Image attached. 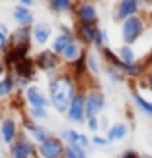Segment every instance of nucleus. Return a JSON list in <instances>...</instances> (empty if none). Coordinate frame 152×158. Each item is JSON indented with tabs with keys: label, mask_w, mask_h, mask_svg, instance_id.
<instances>
[{
	"label": "nucleus",
	"mask_w": 152,
	"mask_h": 158,
	"mask_svg": "<svg viewBox=\"0 0 152 158\" xmlns=\"http://www.w3.org/2000/svg\"><path fill=\"white\" fill-rule=\"evenodd\" d=\"M79 91V85L73 79L68 69H62L54 77L48 79V98H50V106L56 110L58 114L66 116L68 108L71 104L73 97Z\"/></svg>",
	"instance_id": "nucleus-1"
},
{
	"label": "nucleus",
	"mask_w": 152,
	"mask_h": 158,
	"mask_svg": "<svg viewBox=\"0 0 152 158\" xmlns=\"http://www.w3.org/2000/svg\"><path fill=\"white\" fill-rule=\"evenodd\" d=\"M85 118H100L106 108V94H104L100 83L92 79V83H87L85 87Z\"/></svg>",
	"instance_id": "nucleus-2"
},
{
	"label": "nucleus",
	"mask_w": 152,
	"mask_h": 158,
	"mask_svg": "<svg viewBox=\"0 0 152 158\" xmlns=\"http://www.w3.org/2000/svg\"><path fill=\"white\" fill-rule=\"evenodd\" d=\"M146 33V18L142 14H137L133 18L125 19L119 25V37H121V44L133 46L135 43H139Z\"/></svg>",
	"instance_id": "nucleus-3"
},
{
	"label": "nucleus",
	"mask_w": 152,
	"mask_h": 158,
	"mask_svg": "<svg viewBox=\"0 0 152 158\" xmlns=\"http://www.w3.org/2000/svg\"><path fill=\"white\" fill-rule=\"evenodd\" d=\"M35 68H37V72H43V73H48L50 77H54L58 72H62V58L60 56H56V54L50 50V48H43V50H39L35 54ZM48 77V79H50Z\"/></svg>",
	"instance_id": "nucleus-4"
},
{
	"label": "nucleus",
	"mask_w": 152,
	"mask_h": 158,
	"mask_svg": "<svg viewBox=\"0 0 152 158\" xmlns=\"http://www.w3.org/2000/svg\"><path fill=\"white\" fill-rule=\"evenodd\" d=\"M75 23H87V25H98V8L94 2H75L73 15Z\"/></svg>",
	"instance_id": "nucleus-5"
},
{
	"label": "nucleus",
	"mask_w": 152,
	"mask_h": 158,
	"mask_svg": "<svg viewBox=\"0 0 152 158\" xmlns=\"http://www.w3.org/2000/svg\"><path fill=\"white\" fill-rule=\"evenodd\" d=\"M10 158H39L37 145L21 131L19 137L10 145Z\"/></svg>",
	"instance_id": "nucleus-6"
},
{
	"label": "nucleus",
	"mask_w": 152,
	"mask_h": 158,
	"mask_svg": "<svg viewBox=\"0 0 152 158\" xmlns=\"http://www.w3.org/2000/svg\"><path fill=\"white\" fill-rule=\"evenodd\" d=\"M21 129H23V133L33 141V143L39 147V145H43L46 139H50L52 137V133H50V129L46 127V125H43V123H37V122H33V120H29L27 116H23V122H21Z\"/></svg>",
	"instance_id": "nucleus-7"
},
{
	"label": "nucleus",
	"mask_w": 152,
	"mask_h": 158,
	"mask_svg": "<svg viewBox=\"0 0 152 158\" xmlns=\"http://www.w3.org/2000/svg\"><path fill=\"white\" fill-rule=\"evenodd\" d=\"M66 120L73 125H85L87 118H85V91L83 89H79L73 100H71V104L66 112Z\"/></svg>",
	"instance_id": "nucleus-8"
},
{
	"label": "nucleus",
	"mask_w": 152,
	"mask_h": 158,
	"mask_svg": "<svg viewBox=\"0 0 152 158\" xmlns=\"http://www.w3.org/2000/svg\"><path fill=\"white\" fill-rule=\"evenodd\" d=\"M141 14V2L139 0H119L114 6V12H112V19L116 23H123L125 19L133 18V15Z\"/></svg>",
	"instance_id": "nucleus-9"
},
{
	"label": "nucleus",
	"mask_w": 152,
	"mask_h": 158,
	"mask_svg": "<svg viewBox=\"0 0 152 158\" xmlns=\"http://www.w3.org/2000/svg\"><path fill=\"white\" fill-rule=\"evenodd\" d=\"M64 151H66V145L58 135H52L43 145L37 147L39 158H64Z\"/></svg>",
	"instance_id": "nucleus-10"
},
{
	"label": "nucleus",
	"mask_w": 152,
	"mask_h": 158,
	"mask_svg": "<svg viewBox=\"0 0 152 158\" xmlns=\"http://www.w3.org/2000/svg\"><path fill=\"white\" fill-rule=\"evenodd\" d=\"M19 125L15 122V118L12 116H2V120H0V141H2L4 145L10 147L15 139L19 137Z\"/></svg>",
	"instance_id": "nucleus-11"
},
{
	"label": "nucleus",
	"mask_w": 152,
	"mask_h": 158,
	"mask_svg": "<svg viewBox=\"0 0 152 158\" xmlns=\"http://www.w3.org/2000/svg\"><path fill=\"white\" fill-rule=\"evenodd\" d=\"M97 31H98V25H87V23H75V25H73L75 41H77V43H81L87 50H89V46L94 44V39H97Z\"/></svg>",
	"instance_id": "nucleus-12"
},
{
	"label": "nucleus",
	"mask_w": 152,
	"mask_h": 158,
	"mask_svg": "<svg viewBox=\"0 0 152 158\" xmlns=\"http://www.w3.org/2000/svg\"><path fill=\"white\" fill-rule=\"evenodd\" d=\"M23 98H25L27 106H41V108H50V98L41 87L31 85L29 89L23 93Z\"/></svg>",
	"instance_id": "nucleus-13"
},
{
	"label": "nucleus",
	"mask_w": 152,
	"mask_h": 158,
	"mask_svg": "<svg viewBox=\"0 0 152 158\" xmlns=\"http://www.w3.org/2000/svg\"><path fill=\"white\" fill-rule=\"evenodd\" d=\"M31 31H33V43L37 46H46L54 35L52 25L46 21H35V25L31 27Z\"/></svg>",
	"instance_id": "nucleus-14"
},
{
	"label": "nucleus",
	"mask_w": 152,
	"mask_h": 158,
	"mask_svg": "<svg viewBox=\"0 0 152 158\" xmlns=\"http://www.w3.org/2000/svg\"><path fill=\"white\" fill-rule=\"evenodd\" d=\"M19 46H33L31 27H18L10 33V48H19Z\"/></svg>",
	"instance_id": "nucleus-15"
},
{
	"label": "nucleus",
	"mask_w": 152,
	"mask_h": 158,
	"mask_svg": "<svg viewBox=\"0 0 152 158\" xmlns=\"http://www.w3.org/2000/svg\"><path fill=\"white\" fill-rule=\"evenodd\" d=\"M85 46L81 44V43H77V41H73V43H69V46H68V48L66 50H64V54H62V64L64 66H71V64H73V62H77L79 58H81L83 56V54H85Z\"/></svg>",
	"instance_id": "nucleus-16"
},
{
	"label": "nucleus",
	"mask_w": 152,
	"mask_h": 158,
	"mask_svg": "<svg viewBox=\"0 0 152 158\" xmlns=\"http://www.w3.org/2000/svg\"><path fill=\"white\" fill-rule=\"evenodd\" d=\"M12 18L14 21L18 23V27H33L35 25V15L31 10H27V8H23V6H14V10H12Z\"/></svg>",
	"instance_id": "nucleus-17"
},
{
	"label": "nucleus",
	"mask_w": 152,
	"mask_h": 158,
	"mask_svg": "<svg viewBox=\"0 0 152 158\" xmlns=\"http://www.w3.org/2000/svg\"><path fill=\"white\" fill-rule=\"evenodd\" d=\"M14 73L18 75V77H25V79H29L31 83L37 79V68H35V62H33V58H25V60H21V62H18V66L14 68Z\"/></svg>",
	"instance_id": "nucleus-18"
},
{
	"label": "nucleus",
	"mask_w": 152,
	"mask_h": 158,
	"mask_svg": "<svg viewBox=\"0 0 152 158\" xmlns=\"http://www.w3.org/2000/svg\"><path fill=\"white\" fill-rule=\"evenodd\" d=\"M15 93H18V89H15V73L14 69H8L6 75L0 79V100L12 98Z\"/></svg>",
	"instance_id": "nucleus-19"
},
{
	"label": "nucleus",
	"mask_w": 152,
	"mask_h": 158,
	"mask_svg": "<svg viewBox=\"0 0 152 158\" xmlns=\"http://www.w3.org/2000/svg\"><path fill=\"white\" fill-rule=\"evenodd\" d=\"M127 135H129V125H127V122H116L112 123L110 131L106 133V139L112 143H117V141H123Z\"/></svg>",
	"instance_id": "nucleus-20"
},
{
	"label": "nucleus",
	"mask_w": 152,
	"mask_h": 158,
	"mask_svg": "<svg viewBox=\"0 0 152 158\" xmlns=\"http://www.w3.org/2000/svg\"><path fill=\"white\" fill-rule=\"evenodd\" d=\"M131 100H133V106H135V110H137V112H141V114L152 118V102H150L146 97H142L139 91L133 89V91H131Z\"/></svg>",
	"instance_id": "nucleus-21"
},
{
	"label": "nucleus",
	"mask_w": 152,
	"mask_h": 158,
	"mask_svg": "<svg viewBox=\"0 0 152 158\" xmlns=\"http://www.w3.org/2000/svg\"><path fill=\"white\" fill-rule=\"evenodd\" d=\"M75 37H69V35H64V33H58L56 37H52V43H50V50L56 54V56H62L64 50L69 46V43H73Z\"/></svg>",
	"instance_id": "nucleus-22"
},
{
	"label": "nucleus",
	"mask_w": 152,
	"mask_h": 158,
	"mask_svg": "<svg viewBox=\"0 0 152 158\" xmlns=\"http://www.w3.org/2000/svg\"><path fill=\"white\" fill-rule=\"evenodd\" d=\"M73 8H75V2H71V0H50L48 2V10L54 15H64V14L73 15Z\"/></svg>",
	"instance_id": "nucleus-23"
},
{
	"label": "nucleus",
	"mask_w": 152,
	"mask_h": 158,
	"mask_svg": "<svg viewBox=\"0 0 152 158\" xmlns=\"http://www.w3.org/2000/svg\"><path fill=\"white\" fill-rule=\"evenodd\" d=\"M102 60L98 56V52H94V50H87V69H89V73L92 77H98L102 73Z\"/></svg>",
	"instance_id": "nucleus-24"
},
{
	"label": "nucleus",
	"mask_w": 152,
	"mask_h": 158,
	"mask_svg": "<svg viewBox=\"0 0 152 158\" xmlns=\"http://www.w3.org/2000/svg\"><path fill=\"white\" fill-rule=\"evenodd\" d=\"M116 54H117V58L121 60L123 64H127V66H131V64H135V62H139L137 52H135V46L121 44V46H119V48L116 50Z\"/></svg>",
	"instance_id": "nucleus-25"
},
{
	"label": "nucleus",
	"mask_w": 152,
	"mask_h": 158,
	"mask_svg": "<svg viewBox=\"0 0 152 158\" xmlns=\"http://www.w3.org/2000/svg\"><path fill=\"white\" fill-rule=\"evenodd\" d=\"M79 135H81V131H77L75 127H66L60 131V139L64 141V145L66 147H75L79 143Z\"/></svg>",
	"instance_id": "nucleus-26"
},
{
	"label": "nucleus",
	"mask_w": 152,
	"mask_h": 158,
	"mask_svg": "<svg viewBox=\"0 0 152 158\" xmlns=\"http://www.w3.org/2000/svg\"><path fill=\"white\" fill-rule=\"evenodd\" d=\"M25 116L29 118V120H33V122H46L48 120V108H41V106H27L25 110Z\"/></svg>",
	"instance_id": "nucleus-27"
},
{
	"label": "nucleus",
	"mask_w": 152,
	"mask_h": 158,
	"mask_svg": "<svg viewBox=\"0 0 152 158\" xmlns=\"http://www.w3.org/2000/svg\"><path fill=\"white\" fill-rule=\"evenodd\" d=\"M102 69H104V75H106V79H108L112 85H121V83L127 81L125 75L119 72L117 68H114V66H104Z\"/></svg>",
	"instance_id": "nucleus-28"
},
{
	"label": "nucleus",
	"mask_w": 152,
	"mask_h": 158,
	"mask_svg": "<svg viewBox=\"0 0 152 158\" xmlns=\"http://www.w3.org/2000/svg\"><path fill=\"white\" fill-rule=\"evenodd\" d=\"M110 44V37H108V31L104 29V27H98L97 31V39H94V44H92V48L94 52H102L106 46Z\"/></svg>",
	"instance_id": "nucleus-29"
},
{
	"label": "nucleus",
	"mask_w": 152,
	"mask_h": 158,
	"mask_svg": "<svg viewBox=\"0 0 152 158\" xmlns=\"http://www.w3.org/2000/svg\"><path fill=\"white\" fill-rule=\"evenodd\" d=\"M64 158H89V152L83 151L81 147H66L64 151Z\"/></svg>",
	"instance_id": "nucleus-30"
},
{
	"label": "nucleus",
	"mask_w": 152,
	"mask_h": 158,
	"mask_svg": "<svg viewBox=\"0 0 152 158\" xmlns=\"http://www.w3.org/2000/svg\"><path fill=\"white\" fill-rule=\"evenodd\" d=\"M91 143H92V147H97V148H106V147H110V141L106 139V135H100V133L91 135Z\"/></svg>",
	"instance_id": "nucleus-31"
},
{
	"label": "nucleus",
	"mask_w": 152,
	"mask_h": 158,
	"mask_svg": "<svg viewBox=\"0 0 152 158\" xmlns=\"http://www.w3.org/2000/svg\"><path fill=\"white\" fill-rule=\"evenodd\" d=\"M137 83H139L141 89H146V91H150V93H152V69H146V73L142 75Z\"/></svg>",
	"instance_id": "nucleus-32"
},
{
	"label": "nucleus",
	"mask_w": 152,
	"mask_h": 158,
	"mask_svg": "<svg viewBox=\"0 0 152 158\" xmlns=\"http://www.w3.org/2000/svg\"><path fill=\"white\" fill-rule=\"evenodd\" d=\"M77 147H81L83 151H87V152L91 151V148H92V143H91V137H89V133H83V131H81V135H79V143H77Z\"/></svg>",
	"instance_id": "nucleus-33"
},
{
	"label": "nucleus",
	"mask_w": 152,
	"mask_h": 158,
	"mask_svg": "<svg viewBox=\"0 0 152 158\" xmlns=\"http://www.w3.org/2000/svg\"><path fill=\"white\" fill-rule=\"evenodd\" d=\"M85 125H87V129H89L91 135H97V133H100V122H98V118H91V120H87Z\"/></svg>",
	"instance_id": "nucleus-34"
},
{
	"label": "nucleus",
	"mask_w": 152,
	"mask_h": 158,
	"mask_svg": "<svg viewBox=\"0 0 152 158\" xmlns=\"http://www.w3.org/2000/svg\"><path fill=\"white\" fill-rule=\"evenodd\" d=\"M98 122H100V131L104 133V135H106V133L110 131V127H112V123H110V120H108V116H100L98 118Z\"/></svg>",
	"instance_id": "nucleus-35"
},
{
	"label": "nucleus",
	"mask_w": 152,
	"mask_h": 158,
	"mask_svg": "<svg viewBox=\"0 0 152 158\" xmlns=\"http://www.w3.org/2000/svg\"><path fill=\"white\" fill-rule=\"evenodd\" d=\"M117 158H141V152H137L135 148H127V151H123Z\"/></svg>",
	"instance_id": "nucleus-36"
},
{
	"label": "nucleus",
	"mask_w": 152,
	"mask_h": 158,
	"mask_svg": "<svg viewBox=\"0 0 152 158\" xmlns=\"http://www.w3.org/2000/svg\"><path fill=\"white\" fill-rule=\"evenodd\" d=\"M6 72H8V69H6V64H4V56L0 54V79L6 75Z\"/></svg>",
	"instance_id": "nucleus-37"
},
{
	"label": "nucleus",
	"mask_w": 152,
	"mask_h": 158,
	"mask_svg": "<svg viewBox=\"0 0 152 158\" xmlns=\"http://www.w3.org/2000/svg\"><path fill=\"white\" fill-rule=\"evenodd\" d=\"M141 62L145 64V68H146V69H152V52L148 54V56H146L145 60H141Z\"/></svg>",
	"instance_id": "nucleus-38"
},
{
	"label": "nucleus",
	"mask_w": 152,
	"mask_h": 158,
	"mask_svg": "<svg viewBox=\"0 0 152 158\" xmlns=\"http://www.w3.org/2000/svg\"><path fill=\"white\" fill-rule=\"evenodd\" d=\"M0 33H6V35H10V31H8V27L4 25V23H0Z\"/></svg>",
	"instance_id": "nucleus-39"
},
{
	"label": "nucleus",
	"mask_w": 152,
	"mask_h": 158,
	"mask_svg": "<svg viewBox=\"0 0 152 158\" xmlns=\"http://www.w3.org/2000/svg\"><path fill=\"white\" fill-rule=\"evenodd\" d=\"M141 158H152V154H141Z\"/></svg>",
	"instance_id": "nucleus-40"
},
{
	"label": "nucleus",
	"mask_w": 152,
	"mask_h": 158,
	"mask_svg": "<svg viewBox=\"0 0 152 158\" xmlns=\"http://www.w3.org/2000/svg\"><path fill=\"white\" fill-rule=\"evenodd\" d=\"M0 120H2V104H0Z\"/></svg>",
	"instance_id": "nucleus-41"
}]
</instances>
